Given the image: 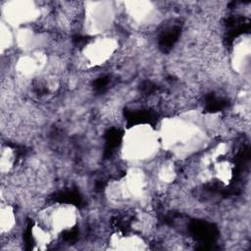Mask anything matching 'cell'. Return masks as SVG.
Here are the masks:
<instances>
[{"instance_id":"cell-1","label":"cell","mask_w":251,"mask_h":251,"mask_svg":"<svg viewBox=\"0 0 251 251\" xmlns=\"http://www.w3.org/2000/svg\"><path fill=\"white\" fill-rule=\"evenodd\" d=\"M157 130L162 150L177 159H186L204 149L208 134L199 118L192 114L165 117Z\"/></svg>"},{"instance_id":"cell-4","label":"cell","mask_w":251,"mask_h":251,"mask_svg":"<svg viewBox=\"0 0 251 251\" xmlns=\"http://www.w3.org/2000/svg\"><path fill=\"white\" fill-rule=\"evenodd\" d=\"M117 17L116 4L112 1H86L82 7V31L90 36L108 34Z\"/></svg>"},{"instance_id":"cell-13","label":"cell","mask_w":251,"mask_h":251,"mask_svg":"<svg viewBox=\"0 0 251 251\" xmlns=\"http://www.w3.org/2000/svg\"><path fill=\"white\" fill-rule=\"evenodd\" d=\"M30 238L34 249L44 250L56 237L45 226L36 221L30 228Z\"/></svg>"},{"instance_id":"cell-5","label":"cell","mask_w":251,"mask_h":251,"mask_svg":"<svg viewBox=\"0 0 251 251\" xmlns=\"http://www.w3.org/2000/svg\"><path fill=\"white\" fill-rule=\"evenodd\" d=\"M78 218L79 211L76 206L67 202H55L41 208L36 221L57 237L75 228Z\"/></svg>"},{"instance_id":"cell-2","label":"cell","mask_w":251,"mask_h":251,"mask_svg":"<svg viewBox=\"0 0 251 251\" xmlns=\"http://www.w3.org/2000/svg\"><path fill=\"white\" fill-rule=\"evenodd\" d=\"M162 150L157 127L148 123H137L126 127L120 144L121 158L130 166L153 160Z\"/></svg>"},{"instance_id":"cell-14","label":"cell","mask_w":251,"mask_h":251,"mask_svg":"<svg viewBox=\"0 0 251 251\" xmlns=\"http://www.w3.org/2000/svg\"><path fill=\"white\" fill-rule=\"evenodd\" d=\"M233 164L228 160L214 161L212 167V173L214 177L221 183L227 185L233 177Z\"/></svg>"},{"instance_id":"cell-16","label":"cell","mask_w":251,"mask_h":251,"mask_svg":"<svg viewBox=\"0 0 251 251\" xmlns=\"http://www.w3.org/2000/svg\"><path fill=\"white\" fill-rule=\"evenodd\" d=\"M15 44V31L6 23L1 21L0 24V50L3 54Z\"/></svg>"},{"instance_id":"cell-11","label":"cell","mask_w":251,"mask_h":251,"mask_svg":"<svg viewBox=\"0 0 251 251\" xmlns=\"http://www.w3.org/2000/svg\"><path fill=\"white\" fill-rule=\"evenodd\" d=\"M47 57L43 51L23 53L16 61L15 70L25 77L38 75L46 66Z\"/></svg>"},{"instance_id":"cell-17","label":"cell","mask_w":251,"mask_h":251,"mask_svg":"<svg viewBox=\"0 0 251 251\" xmlns=\"http://www.w3.org/2000/svg\"><path fill=\"white\" fill-rule=\"evenodd\" d=\"M176 168L173 163H163L158 169V179L164 183H171L176 178Z\"/></svg>"},{"instance_id":"cell-8","label":"cell","mask_w":251,"mask_h":251,"mask_svg":"<svg viewBox=\"0 0 251 251\" xmlns=\"http://www.w3.org/2000/svg\"><path fill=\"white\" fill-rule=\"evenodd\" d=\"M122 4L126 15L138 25H152L160 18L158 7L151 1L130 0L122 2Z\"/></svg>"},{"instance_id":"cell-7","label":"cell","mask_w":251,"mask_h":251,"mask_svg":"<svg viewBox=\"0 0 251 251\" xmlns=\"http://www.w3.org/2000/svg\"><path fill=\"white\" fill-rule=\"evenodd\" d=\"M119 40L109 34L91 37L81 49V56L89 67H101L107 64L117 53Z\"/></svg>"},{"instance_id":"cell-9","label":"cell","mask_w":251,"mask_h":251,"mask_svg":"<svg viewBox=\"0 0 251 251\" xmlns=\"http://www.w3.org/2000/svg\"><path fill=\"white\" fill-rule=\"evenodd\" d=\"M229 65L237 75L249 74L251 67V38L249 34H241L234 39L229 53Z\"/></svg>"},{"instance_id":"cell-18","label":"cell","mask_w":251,"mask_h":251,"mask_svg":"<svg viewBox=\"0 0 251 251\" xmlns=\"http://www.w3.org/2000/svg\"><path fill=\"white\" fill-rule=\"evenodd\" d=\"M15 163V152L9 146L4 147L1 151V171L2 173L10 172Z\"/></svg>"},{"instance_id":"cell-15","label":"cell","mask_w":251,"mask_h":251,"mask_svg":"<svg viewBox=\"0 0 251 251\" xmlns=\"http://www.w3.org/2000/svg\"><path fill=\"white\" fill-rule=\"evenodd\" d=\"M17 225V215L14 207L2 202L0 209V230L2 234L11 232Z\"/></svg>"},{"instance_id":"cell-10","label":"cell","mask_w":251,"mask_h":251,"mask_svg":"<svg viewBox=\"0 0 251 251\" xmlns=\"http://www.w3.org/2000/svg\"><path fill=\"white\" fill-rule=\"evenodd\" d=\"M15 44L23 53L43 51L48 44V36L31 25H27L15 30Z\"/></svg>"},{"instance_id":"cell-6","label":"cell","mask_w":251,"mask_h":251,"mask_svg":"<svg viewBox=\"0 0 251 251\" xmlns=\"http://www.w3.org/2000/svg\"><path fill=\"white\" fill-rule=\"evenodd\" d=\"M40 6L31 0H10L1 6V21L13 29L31 25L40 18Z\"/></svg>"},{"instance_id":"cell-3","label":"cell","mask_w":251,"mask_h":251,"mask_svg":"<svg viewBox=\"0 0 251 251\" xmlns=\"http://www.w3.org/2000/svg\"><path fill=\"white\" fill-rule=\"evenodd\" d=\"M148 189V179L144 171L131 166L120 178L106 187L108 199L114 204H133L144 198Z\"/></svg>"},{"instance_id":"cell-12","label":"cell","mask_w":251,"mask_h":251,"mask_svg":"<svg viewBox=\"0 0 251 251\" xmlns=\"http://www.w3.org/2000/svg\"><path fill=\"white\" fill-rule=\"evenodd\" d=\"M108 249L122 251H141L148 249L147 242L138 234L123 231L113 232L108 239Z\"/></svg>"}]
</instances>
